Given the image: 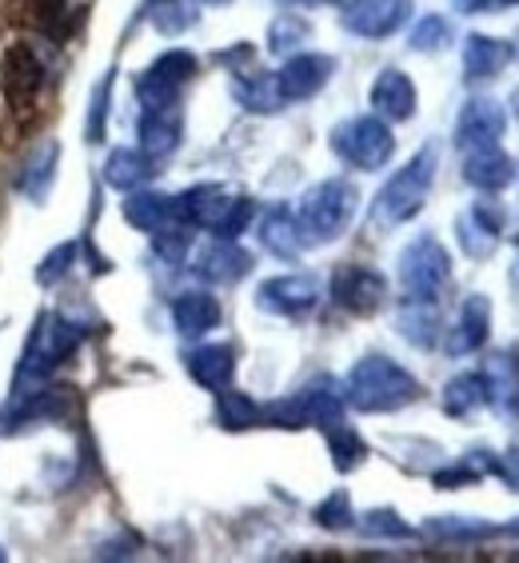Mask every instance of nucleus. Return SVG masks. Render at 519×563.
<instances>
[{
	"label": "nucleus",
	"mask_w": 519,
	"mask_h": 563,
	"mask_svg": "<svg viewBox=\"0 0 519 563\" xmlns=\"http://www.w3.org/2000/svg\"><path fill=\"white\" fill-rule=\"evenodd\" d=\"M504 531H511V536H519V520H516V523H508V528H504Z\"/></svg>",
	"instance_id": "de8ad7c7"
},
{
	"label": "nucleus",
	"mask_w": 519,
	"mask_h": 563,
	"mask_svg": "<svg viewBox=\"0 0 519 563\" xmlns=\"http://www.w3.org/2000/svg\"><path fill=\"white\" fill-rule=\"evenodd\" d=\"M217 420L228 432H244V428H256L264 420V408L244 391H232V384H228V388L217 391Z\"/></svg>",
	"instance_id": "7c9ffc66"
},
{
	"label": "nucleus",
	"mask_w": 519,
	"mask_h": 563,
	"mask_svg": "<svg viewBox=\"0 0 519 563\" xmlns=\"http://www.w3.org/2000/svg\"><path fill=\"white\" fill-rule=\"evenodd\" d=\"M519 0H499V9H516Z\"/></svg>",
	"instance_id": "49530a36"
},
{
	"label": "nucleus",
	"mask_w": 519,
	"mask_h": 563,
	"mask_svg": "<svg viewBox=\"0 0 519 563\" xmlns=\"http://www.w3.org/2000/svg\"><path fill=\"white\" fill-rule=\"evenodd\" d=\"M252 212H256V205H252L249 196H236V200H232V208L224 212V220L217 224V236H220V240H236L240 232L249 228Z\"/></svg>",
	"instance_id": "79ce46f5"
},
{
	"label": "nucleus",
	"mask_w": 519,
	"mask_h": 563,
	"mask_svg": "<svg viewBox=\"0 0 519 563\" xmlns=\"http://www.w3.org/2000/svg\"><path fill=\"white\" fill-rule=\"evenodd\" d=\"M360 528L368 531V536H379V540H411V528L400 520V516H396V511H388V508L368 511Z\"/></svg>",
	"instance_id": "58836bf2"
},
{
	"label": "nucleus",
	"mask_w": 519,
	"mask_h": 563,
	"mask_svg": "<svg viewBox=\"0 0 519 563\" xmlns=\"http://www.w3.org/2000/svg\"><path fill=\"white\" fill-rule=\"evenodd\" d=\"M328 448H332L335 472H352V467H360V464H364V455H368L364 440H360V435L352 432V428H347L344 420L328 428Z\"/></svg>",
	"instance_id": "473e14b6"
},
{
	"label": "nucleus",
	"mask_w": 519,
	"mask_h": 563,
	"mask_svg": "<svg viewBox=\"0 0 519 563\" xmlns=\"http://www.w3.org/2000/svg\"><path fill=\"white\" fill-rule=\"evenodd\" d=\"M511 60V44L499 41V36L472 33L464 44V73L467 80H492V76L504 73V65Z\"/></svg>",
	"instance_id": "5701e85b"
},
{
	"label": "nucleus",
	"mask_w": 519,
	"mask_h": 563,
	"mask_svg": "<svg viewBox=\"0 0 519 563\" xmlns=\"http://www.w3.org/2000/svg\"><path fill=\"white\" fill-rule=\"evenodd\" d=\"M455 232H460V244H464V252L472 261H487V256L499 249L504 220H499V212L492 205H472L464 217H460Z\"/></svg>",
	"instance_id": "f3484780"
},
{
	"label": "nucleus",
	"mask_w": 519,
	"mask_h": 563,
	"mask_svg": "<svg viewBox=\"0 0 519 563\" xmlns=\"http://www.w3.org/2000/svg\"><path fill=\"white\" fill-rule=\"evenodd\" d=\"M104 109H109V80L92 92V120H88V141H100L104 132Z\"/></svg>",
	"instance_id": "37998d69"
},
{
	"label": "nucleus",
	"mask_w": 519,
	"mask_h": 563,
	"mask_svg": "<svg viewBox=\"0 0 519 563\" xmlns=\"http://www.w3.org/2000/svg\"><path fill=\"white\" fill-rule=\"evenodd\" d=\"M416 396H420L416 376L388 356H364L347 372L344 384V404H352L356 412H400Z\"/></svg>",
	"instance_id": "f257e3e1"
},
{
	"label": "nucleus",
	"mask_w": 519,
	"mask_h": 563,
	"mask_svg": "<svg viewBox=\"0 0 519 563\" xmlns=\"http://www.w3.org/2000/svg\"><path fill=\"white\" fill-rule=\"evenodd\" d=\"M188 372H192V379L200 384V388L208 391H220L232 384V376H236V352L228 344H200L188 352Z\"/></svg>",
	"instance_id": "aec40b11"
},
{
	"label": "nucleus",
	"mask_w": 519,
	"mask_h": 563,
	"mask_svg": "<svg viewBox=\"0 0 519 563\" xmlns=\"http://www.w3.org/2000/svg\"><path fill=\"white\" fill-rule=\"evenodd\" d=\"M180 144V109H152L141 117V152L161 161Z\"/></svg>",
	"instance_id": "393cba45"
},
{
	"label": "nucleus",
	"mask_w": 519,
	"mask_h": 563,
	"mask_svg": "<svg viewBox=\"0 0 519 563\" xmlns=\"http://www.w3.org/2000/svg\"><path fill=\"white\" fill-rule=\"evenodd\" d=\"M332 68H335V60L324 53H300V56H292V60H284V68L276 73L284 104H288V100L316 97V92L332 80Z\"/></svg>",
	"instance_id": "f8f14e48"
},
{
	"label": "nucleus",
	"mask_w": 519,
	"mask_h": 563,
	"mask_svg": "<svg viewBox=\"0 0 519 563\" xmlns=\"http://www.w3.org/2000/svg\"><path fill=\"white\" fill-rule=\"evenodd\" d=\"M232 92H236V100L249 112H276L284 104L280 85H276V76L272 73H240Z\"/></svg>",
	"instance_id": "c85d7f7f"
},
{
	"label": "nucleus",
	"mask_w": 519,
	"mask_h": 563,
	"mask_svg": "<svg viewBox=\"0 0 519 563\" xmlns=\"http://www.w3.org/2000/svg\"><path fill=\"white\" fill-rule=\"evenodd\" d=\"M440 404H444V412L452 416V420H467L476 408H484V404H487L484 376H476V372H464V376L448 379V388H444V396H440Z\"/></svg>",
	"instance_id": "c756f323"
},
{
	"label": "nucleus",
	"mask_w": 519,
	"mask_h": 563,
	"mask_svg": "<svg viewBox=\"0 0 519 563\" xmlns=\"http://www.w3.org/2000/svg\"><path fill=\"white\" fill-rule=\"evenodd\" d=\"M516 244H519V236H516Z\"/></svg>",
	"instance_id": "3c124183"
},
{
	"label": "nucleus",
	"mask_w": 519,
	"mask_h": 563,
	"mask_svg": "<svg viewBox=\"0 0 519 563\" xmlns=\"http://www.w3.org/2000/svg\"><path fill=\"white\" fill-rule=\"evenodd\" d=\"M511 104H516V117H519V88H516V97H511Z\"/></svg>",
	"instance_id": "09e8293b"
},
{
	"label": "nucleus",
	"mask_w": 519,
	"mask_h": 563,
	"mask_svg": "<svg viewBox=\"0 0 519 563\" xmlns=\"http://www.w3.org/2000/svg\"><path fill=\"white\" fill-rule=\"evenodd\" d=\"M152 176V156H144L141 148H112V156L104 161V180L120 192L141 188Z\"/></svg>",
	"instance_id": "cd10ccee"
},
{
	"label": "nucleus",
	"mask_w": 519,
	"mask_h": 563,
	"mask_svg": "<svg viewBox=\"0 0 519 563\" xmlns=\"http://www.w3.org/2000/svg\"><path fill=\"white\" fill-rule=\"evenodd\" d=\"M76 261V240H65L60 249H53L48 256L41 261V268H36V280L41 284H56V280H65L68 268H73Z\"/></svg>",
	"instance_id": "a19ab883"
},
{
	"label": "nucleus",
	"mask_w": 519,
	"mask_h": 563,
	"mask_svg": "<svg viewBox=\"0 0 519 563\" xmlns=\"http://www.w3.org/2000/svg\"><path fill=\"white\" fill-rule=\"evenodd\" d=\"M312 516H316V523H320V528H328V531H344V528H352V523H356L347 492H332V496H328L324 504L312 511Z\"/></svg>",
	"instance_id": "4c0bfd02"
},
{
	"label": "nucleus",
	"mask_w": 519,
	"mask_h": 563,
	"mask_svg": "<svg viewBox=\"0 0 519 563\" xmlns=\"http://www.w3.org/2000/svg\"><path fill=\"white\" fill-rule=\"evenodd\" d=\"M303 36H308V24H303L300 16H292V12H284L280 21L268 29V48L272 53H288V48H296Z\"/></svg>",
	"instance_id": "ea45409f"
},
{
	"label": "nucleus",
	"mask_w": 519,
	"mask_h": 563,
	"mask_svg": "<svg viewBox=\"0 0 519 563\" xmlns=\"http://www.w3.org/2000/svg\"><path fill=\"white\" fill-rule=\"evenodd\" d=\"M73 412H76L73 388H41V391H24V400L12 408V423L68 420Z\"/></svg>",
	"instance_id": "b1692460"
},
{
	"label": "nucleus",
	"mask_w": 519,
	"mask_h": 563,
	"mask_svg": "<svg viewBox=\"0 0 519 563\" xmlns=\"http://www.w3.org/2000/svg\"><path fill=\"white\" fill-rule=\"evenodd\" d=\"M0 85H4V97H9L12 109H29L44 88L41 56L29 44H12L9 53H4V60H0Z\"/></svg>",
	"instance_id": "9d476101"
},
{
	"label": "nucleus",
	"mask_w": 519,
	"mask_h": 563,
	"mask_svg": "<svg viewBox=\"0 0 519 563\" xmlns=\"http://www.w3.org/2000/svg\"><path fill=\"white\" fill-rule=\"evenodd\" d=\"M411 21V0H344V29L364 41H384Z\"/></svg>",
	"instance_id": "0eeeda50"
},
{
	"label": "nucleus",
	"mask_w": 519,
	"mask_h": 563,
	"mask_svg": "<svg viewBox=\"0 0 519 563\" xmlns=\"http://www.w3.org/2000/svg\"><path fill=\"white\" fill-rule=\"evenodd\" d=\"M432 536L440 540H484V536H496V528L484 520H464V516H444V520H432L428 523Z\"/></svg>",
	"instance_id": "e433bc0d"
},
{
	"label": "nucleus",
	"mask_w": 519,
	"mask_h": 563,
	"mask_svg": "<svg viewBox=\"0 0 519 563\" xmlns=\"http://www.w3.org/2000/svg\"><path fill=\"white\" fill-rule=\"evenodd\" d=\"M200 4H228V0H200Z\"/></svg>",
	"instance_id": "8fccbe9b"
},
{
	"label": "nucleus",
	"mask_w": 519,
	"mask_h": 563,
	"mask_svg": "<svg viewBox=\"0 0 519 563\" xmlns=\"http://www.w3.org/2000/svg\"><path fill=\"white\" fill-rule=\"evenodd\" d=\"M356 188L347 180H324L303 192L300 208H296V224H300L303 244H328L352 224L356 217Z\"/></svg>",
	"instance_id": "7ed1b4c3"
},
{
	"label": "nucleus",
	"mask_w": 519,
	"mask_h": 563,
	"mask_svg": "<svg viewBox=\"0 0 519 563\" xmlns=\"http://www.w3.org/2000/svg\"><path fill=\"white\" fill-rule=\"evenodd\" d=\"M464 180L479 192H504L516 180V161L508 152L492 144V148H472L464 152Z\"/></svg>",
	"instance_id": "4468645a"
},
{
	"label": "nucleus",
	"mask_w": 519,
	"mask_h": 563,
	"mask_svg": "<svg viewBox=\"0 0 519 563\" xmlns=\"http://www.w3.org/2000/svg\"><path fill=\"white\" fill-rule=\"evenodd\" d=\"M460 12H499V0H452Z\"/></svg>",
	"instance_id": "c03bdc74"
},
{
	"label": "nucleus",
	"mask_w": 519,
	"mask_h": 563,
	"mask_svg": "<svg viewBox=\"0 0 519 563\" xmlns=\"http://www.w3.org/2000/svg\"><path fill=\"white\" fill-rule=\"evenodd\" d=\"M260 240H264V249H268L272 256H280V261H296L300 249H303L296 212H288V208H272L268 217H264V228H260Z\"/></svg>",
	"instance_id": "a878e982"
},
{
	"label": "nucleus",
	"mask_w": 519,
	"mask_h": 563,
	"mask_svg": "<svg viewBox=\"0 0 519 563\" xmlns=\"http://www.w3.org/2000/svg\"><path fill=\"white\" fill-rule=\"evenodd\" d=\"M56 156H60V148H56V144H41V148L24 161L21 173H16V188H21L24 196H33V200H41V196L53 188Z\"/></svg>",
	"instance_id": "2f4dec72"
},
{
	"label": "nucleus",
	"mask_w": 519,
	"mask_h": 563,
	"mask_svg": "<svg viewBox=\"0 0 519 563\" xmlns=\"http://www.w3.org/2000/svg\"><path fill=\"white\" fill-rule=\"evenodd\" d=\"M76 344H80V328L68 324L65 316H41L29 344H24L21 384H29V379H48L53 368H60V364L73 356Z\"/></svg>",
	"instance_id": "423d86ee"
},
{
	"label": "nucleus",
	"mask_w": 519,
	"mask_h": 563,
	"mask_svg": "<svg viewBox=\"0 0 519 563\" xmlns=\"http://www.w3.org/2000/svg\"><path fill=\"white\" fill-rule=\"evenodd\" d=\"M232 200H236V196H228L220 185L188 188L185 196H176V220L188 228H208V232H217V224L224 220Z\"/></svg>",
	"instance_id": "2eb2a0df"
},
{
	"label": "nucleus",
	"mask_w": 519,
	"mask_h": 563,
	"mask_svg": "<svg viewBox=\"0 0 519 563\" xmlns=\"http://www.w3.org/2000/svg\"><path fill=\"white\" fill-rule=\"evenodd\" d=\"M332 152L352 168L376 173L391 161L396 152V136H391L388 120L384 117H352L344 124H335L332 132Z\"/></svg>",
	"instance_id": "20e7f679"
},
{
	"label": "nucleus",
	"mask_w": 519,
	"mask_h": 563,
	"mask_svg": "<svg viewBox=\"0 0 519 563\" xmlns=\"http://www.w3.org/2000/svg\"><path fill=\"white\" fill-rule=\"evenodd\" d=\"M487 332H492V300L487 296H467L460 316H455V328L448 332L444 352L448 356H472L487 344Z\"/></svg>",
	"instance_id": "ddd939ff"
},
{
	"label": "nucleus",
	"mask_w": 519,
	"mask_h": 563,
	"mask_svg": "<svg viewBox=\"0 0 519 563\" xmlns=\"http://www.w3.org/2000/svg\"><path fill=\"white\" fill-rule=\"evenodd\" d=\"M448 41H452V24L444 16H435V12L432 16H420L408 33V44L416 53H440V48H448Z\"/></svg>",
	"instance_id": "f704fd0d"
},
{
	"label": "nucleus",
	"mask_w": 519,
	"mask_h": 563,
	"mask_svg": "<svg viewBox=\"0 0 519 563\" xmlns=\"http://www.w3.org/2000/svg\"><path fill=\"white\" fill-rule=\"evenodd\" d=\"M479 376H484L487 404L499 416H519V360L511 352H499L487 360V368Z\"/></svg>",
	"instance_id": "a211bd4d"
},
{
	"label": "nucleus",
	"mask_w": 519,
	"mask_h": 563,
	"mask_svg": "<svg viewBox=\"0 0 519 563\" xmlns=\"http://www.w3.org/2000/svg\"><path fill=\"white\" fill-rule=\"evenodd\" d=\"M504 129H508V112H504V104L492 97H472L464 109H460V120H455V144H460L464 152L492 148V144H499Z\"/></svg>",
	"instance_id": "1a4fd4ad"
},
{
	"label": "nucleus",
	"mask_w": 519,
	"mask_h": 563,
	"mask_svg": "<svg viewBox=\"0 0 519 563\" xmlns=\"http://www.w3.org/2000/svg\"><path fill=\"white\" fill-rule=\"evenodd\" d=\"M435 185V148H420L404 164L400 173L391 176L388 185L376 196V220L384 228L408 224L411 217H420V208L428 205V192Z\"/></svg>",
	"instance_id": "f03ea898"
},
{
	"label": "nucleus",
	"mask_w": 519,
	"mask_h": 563,
	"mask_svg": "<svg viewBox=\"0 0 519 563\" xmlns=\"http://www.w3.org/2000/svg\"><path fill=\"white\" fill-rule=\"evenodd\" d=\"M416 85L411 76L400 68H384V73L372 80V109L384 120H411L416 117Z\"/></svg>",
	"instance_id": "dca6fc26"
},
{
	"label": "nucleus",
	"mask_w": 519,
	"mask_h": 563,
	"mask_svg": "<svg viewBox=\"0 0 519 563\" xmlns=\"http://www.w3.org/2000/svg\"><path fill=\"white\" fill-rule=\"evenodd\" d=\"M173 324L180 336L196 340L220 324V300L212 292H185L173 300Z\"/></svg>",
	"instance_id": "412c9836"
},
{
	"label": "nucleus",
	"mask_w": 519,
	"mask_h": 563,
	"mask_svg": "<svg viewBox=\"0 0 519 563\" xmlns=\"http://www.w3.org/2000/svg\"><path fill=\"white\" fill-rule=\"evenodd\" d=\"M152 24H156L161 33H168V36L192 29V24H196L192 0H161V4L152 9Z\"/></svg>",
	"instance_id": "c9c22d12"
},
{
	"label": "nucleus",
	"mask_w": 519,
	"mask_h": 563,
	"mask_svg": "<svg viewBox=\"0 0 519 563\" xmlns=\"http://www.w3.org/2000/svg\"><path fill=\"white\" fill-rule=\"evenodd\" d=\"M249 268H252V256L240 249L236 240L217 236L205 252H200V256H196V272H200L208 284H232V280H240Z\"/></svg>",
	"instance_id": "6ab92c4d"
},
{
	"label": "nucleus",
	"mask_w": 519,
	"mask_h": 563,
	"mask_svg": "<svg viewBox=\"0 0 519 563\" xmlns=\"http://www.w3.org/2000/svg\"><path fill=\"white\" fill-rule=\"evenodd\" d=\"M335 303L352 316H372L379 312V303L388 300V280L379 276L376 268H364V264H347V268L335 272L332 280Z\"/></svg>",
	"instance_id": "6e6552de"
},
{
	"label": "nucleus",
	"mask_w": 519,
	"mask_h": 563,
	"mask_svg": "<svg viewBox=\"0 0 519 563\" xmlns=\"http://www.w3.org/2000/svg\"><path fill=\"white\" fill-rule=\"evenodd\" d=\"M396 324H400V336L411 340L416 347H432L435 336H440V312H435L432 300H404Z\"/></svg>",
	"instance_id": "bb28decb"
},
{
	"label": "nucleus",
	"mask_w": 519,
	"mask_h": 563,
	"mask_svg": "<svg viewBox=\"0 0 519 563\" xmlns=\"http://www.w3.org/2000/svg\"><path fill=\"white\" fill-rule=\"evenodd\" d=\"M452 280V261L448 249L435 236H416L400 252V288L404 300H432L444 292Z\"/></svg>",
	"instance_id": "39448f33"
},
{
	"label": "nucleus",
	"mask_w": 519,
	"mask_h": 563,
	"mask_svg": "<svg viewBox=\"0 0 519 563\" xmlns=\"http://www.w3.org/2000/svg\"><path fill=\"white\" fill-rule=\"evenodd\" d=\"M320 300V284L312 276H276L264 280L256 292V303L272 316H303Z\"/></svg>",
	"instance_id": "9b49d317"
},
{
	"label": "nucleus",
	"mask_w": 519,
	"mask_h": 563,
	"mask_svg": "<svg viewBox=\"0 0 519 563\" xmlns=\"http://www.w3.org/2000/svg\"><path fill=\"white\" fill-rule=\"evenodd\" d=\"M33 4L44 12V16H56V12L65 9V0H33Z\"/></svg>",
	"instance_id": "a18cd8bd"
},
{
	"label": "nucleus",
	"mask_w": 519,
	"mask_h": 563,
	"mask_svg": "<svg viewBox=\"0 0 519 563\" xmlns=\"http://www.w3.org/2000/svg\"><path fill=\"white\" fill-rule=\"evenodd\" d=\"M124 220H129L132 228H141V232H164V228L180 224V220H176V196L132 188V196L124 200Z\"/></svg>",
	"instance_id": "4be33fe9"
},
{
	"label": "nucleus",
	"mask_w": 519,
	"mask_h": 563,
	"mask_svg": "<svg viewBox=\"0 0 519 563\" xmlns=\"http://www.w3.org/2000/svg\"><path fill=\"white\" fill-rule=\"evenodd\" d=\"M148 76L152 80H161V85H168V88H185L196 76V56L188 53V48H173V53H164V56L152 60Z\"/></svg>",
	"instance_id": "72a5a7b5"
}]
</instances>
